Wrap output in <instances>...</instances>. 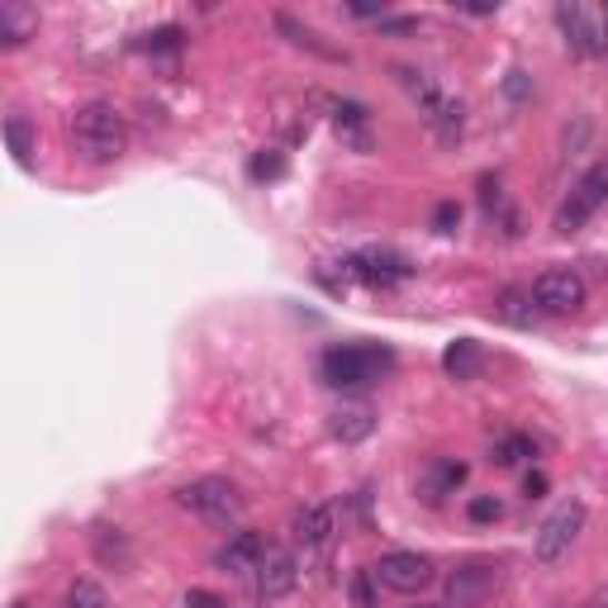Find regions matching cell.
<instances>
[{"label":"cell","instance_id":"1","mask_svg":"<svg viewBox=\"0 0 608 608\" xmlns=\"http://www.w3.org/2000/svg\"><path fill=\"white\" fill-rule=\"evenodd\" d=\"M318 371H324V385H333V391H362V385H376L381 376H391L395 352L381 343H333Z\"/></svg>","mask_w":608,"mask_h":608},{"label":"cell","instance_id":"2","mask_svg":"<svg viewBox=\"0 0 608 608\" xmlns=\"http://www.w3.org/2000/svg\"><path fill=\"white\" fill-rule=\"evenodd\" d=\"M72 143L87 162H120L129 148V124L114 105H81L72 114Z\"/></svg>","mask_w":608,"mask_h":608},{"label":"cell","instance_id":"3","mask_svg":"<svg viewBox=\"0 0 608 608\" xmlns=\"http://www.w3.org/2000/svg\"><path fill=\"white\" fill-rule=\"evenodd\" d=\"M176 504H181V509H191L195 518H205L210 528H229V523H239L243 509H247L239 489H233L229 480H219V476H200L191 485H181Z\"/></svg>","mask_w":608,"mask_h":608},{"label":"cell","instance_id":"4","mask_svg":"<svg viewBox=\"0 0 608 608\" xmlns=\"http://www.w3.org/2000/svg\"><path fill=\"white\" fill-rule=\"evenodd\" d=\"M585 504L580 499H561L556 509L543 518V528L533 533V556L543 566H556V561H566L570 547H576V537L585 533Z\"/></svg>","mask_w":608,"mask_h":608},{"label":"cell","instance_id":"5","mask_svg":"<svg viewBox=\"0 0 608 608\" xmlns=\"http://www.w3.org/2000/svg\"><path fill=\"white\" fill-rule=\"evenodd\" d=\"M556 24H561L570 53L580 58H608V14L585 0H561L556 6Z\"/></svg>","mask_w":608,"mask_h":608},{"label":"cell","instance_id":"6","mask_svg":"<svg viewBox=\"0 0 608 608\" xmlns=\"http://www.w3.org/2000/svg\"><path fill=\"white\" fill-rule=\"evenodd\" d=\"M343 266V285L347 281H362V285H399V281H409L414 276V266H409V257H399V252H391V247H366V252H357V257H347V262H337Z\"/></svg>","mask_w":608,"mask_h":608},{"label":"cell","instance_id":"7","mask_svg":"<svg viewBox=\"0 0 608 608\" xmlns=\"http://www.w3.org/2000/svg\"><path fill=\"white\" fill-rule=\"evenodd\" d=\"M585 276L570 272V266H551V272H543L533 281V304L543 314H576L585 304Z\"/></svg>","mask_w":608,"mask_h":608},{"label":"cell","instance_id":"8","mask_svg":"<svg viewBox=\"0 0 608 608\" xmlns=\"http://www.w3.org/2000/svg\"><path fill=\"white\" fill-rule=\"evenodd\" d=\"M604 200H608V166H589V172L576 181L570 200L556 210V233H580Z\"/></svg>","mask_w":608,"mask_h":608},{"label":"cell","instance_id":"9","mask_svg":"<svg viewBox=\"0 0 608 608\" xmlns=\"http://www.w3.org/2000/svg\"><path fill=\"white\" fill-rule=\"evenodd\" d=\"M371 576H376L385 589H395V595H418L428 580H433V561L418 551H385L376 566H371Z\"/></svg>","mask_w":608,"mask_h":608},{"label":"cell","instance_id":"10","mask_svg":"<svg viewBox=\"0 0 608 608\" xmlns=\"http://www.w3.org/2000/svg\"><path fill=\"white\" fill-rule=\"evenodd\" d=\"M499 585V566L489 561H466L447 576V608H480Z\"/></svg>","mask_w":608,"mask_h":608},{"label":"cell","instance_id":"11","mask_svg":"<svg viewBox=\"0 0 608 608\" xmlns=\"http://www.w3.org/2000/svg\"><path fill=\"white\" fill-rule=\"evenodd\" d=\"M266 547H272V543H266L262 533H233L229 543L214 551V566L224 570V576H257Z\"/></svg>","mask_w":608,"mask_h":608},{"label":"cell","instance_id":"12","mask_svg":"<svg viewBox=\"0 0 608 608\" xmlns=\"http://www.w3.org/2000/svg\"><path fill=\"white\" fill-rule=\"evenodd\" d=\"M257 595L262 599H281V595H291L295 580H300V566H295V556L285 551V547H266L262 556V566H257Z\"/></svg>","mask_w":608,"mask_h":608},{"label":"cell","instance_id":"13","mask_svg":"<svg viewBox=\"0 0 608 608\" xmlns=\"http://www.w3.org/2000/svg\"><path fill=\"white\" fill-rule=\"evenodd\" d=\"M328 433L337 437V443H366L371 433H376V409H371L366 399H343L337 409L328 414Z\"/></svg>","mask_w":608,"mask_h":608},{"label":"cell","instance_id":"14","mask_svg":"<svg viewBox=\"0 0 608 608\" xmlns=\"http://www.w3.org/2000/svg\"><path fill=\"white\" fill-rule=\"evenodd\" d=\"M291 537L300 547H324L333 537V509H328V504H304V509H295Z\"/></svg>","mask_w":608,"mask_h":608},{"label":"cell","instance_id":"15","mask_svg":"<svg viewBox=\"0 0 608 608\" xmlns=\"http://www.w3.org/2000/svg\"><path fill=\"white\" fill-rule=\"evenodd\" d=\"M333 129H337V139L343 143H352L357 152H371V114H366V105H357V100H337Z\"/></svg>","mask_w":608,"mask_h":608},{"label":"cell","instance_id":"16","mask_svg":"<svg viewBox=\"0 0 608 608\" xmlns=\"http://www.w3.org/2000/svg\"><path fill=\"white\" fill-rule=\"evenodd\" d=\"M33 29H39V10L24 6V0H0V43L20 48L33 39Z\"/></svg>","mask_w":608,"mask_h":608},{"label":"cell","instance_id":"17","mask_svg":"<svg viewBox=\"0 0 608 608\" xmlns=\"http://www.w3.org/2000/svg\"><path fill=\"white\" fill-rule=\"evenodd\" d=\"M443 371H447L452 381H476L480 371H485V352H480L476 337H456V343H447Z\"/></svg>","mask_w":608,"mask_h":608},{"label":"cell","instance_id":"18","mask_svg":"<svg viewBox=\"0 0 608 608\" xmlns=\"http://www.w3.org/2000/svg\"><path fill=\"white\" fill-rule=\"evenodd\" d=\"M91 547H95V556L105 566H114V570L129 566V537L120 528H110V523H95V528H91Z\"/></svg>","mask_w":608,"mask_h":608},{"label":"cell","instance_id":"19","mask_svg":"<svg viewBox=\"0 0 608 608\" xmlns=\"http://www.w3.org/2000/svg\"><path fill=\"white\" fill-rule=\"evenodd\" d=\"M462 480H466V462H433V476L424 480V499L437 504L443 495H452Z\"/></svg>","mask_w":608,"mask_h":608},{"label":"cell","instance_id":"20","mask_svg":"<svg viewBox=\"0 0 608 608\" xmlns=\"http://www.w3.org/2000/svg\"><path fill=\"white\" fill-rule=\"evenodd\" d=\"M247 176L257 181V185H266V181H281V176H285V152H281V148H262V152H252Z\"/></svg>","mask_w":608,"mask_h":608},{"label":"cell","instance_id":"21","mask_svg":"<svg viewBox=\"0 0 608 608\" xmlns=\"http://www.w3.org/2000/svg\"><path fill=\"white\" fill-rule=\"evenodd\" d=\"M499 318H509V324H533V291H518V285H509V291L499 295Z\"/></svg>","mask_w":608,"mask_h":608},{"label":"cell","instance_id":"22","mask_svg":"<svg viewBox=\"0 0 608 608\" xmlns=\"http://www.w3.org/2000/svg\"><path fill=\"white\" fill-rule=\"evenodd\" d=\"M6 143L14 152V162L29 166V158H33V129H29L24 114H10V120H6Z\"/></svg>","mask_w":608,"mask_h":608},{"label":"cell","instance_id":"23","mask_svg":"<svg viewBox=\"0 0 608 608\" xmlns=\"http://www.w3.org/2000/svg\"><path fill=\"white\" fill-rule=\"evenodd\" d=\"M523 456H533V437L509 433V437H499V443H495V452H489V462H495V466H518Z\"/></svg>","mask_w":608,"mask_h":608},{"label":"cell","instance_id":"24","mask_svg":"<svg viewBox=\"0 0 608 608\" xmlns=\"http://www.w3.org/2000/svg\"><path fill=\"white\" fill-rule=\"evenodd\" d=\"M276 29H281V33H291V43H300V48H310V53L333 58V62H337L333 48H324V43H318V33H314V29H304V24H295L291 14H276Z\"/></svg>","mask_w":608,"mask_h":608},{"label":"cell","instance_id":"25","mask_svg":"<svg viewBox=\"0 0 608 608\" xmlns=\"http://www.w3.org/2000/svg\"><path fill=\"white\" fill-rule=\"evenodd\" d=\"M67 608H110L105 589L91 585V580H77L72 589H67Z\"/></svg>","mask_w":608,"mask_h":608},{"label":"cell","instance_id":"26","mask_svg":"<svg viewBox=\"0 0 608 608\" xmlns=\"http://www.w3.org/2000/svg\"><path fill=\"white\" fill-rule=\"evenodd\" d=\"M466 514H470V523H499L504 518V504L495 495H476V499L466 504Z\"/></svg>","mask_w":608,"mask_h":608},{"label":"cell","instance_id":"27","mask_svg":"<svg viewBox=\"0 0 608 608\" xmlns=\"http://www.w3.org/2000/svg\"><path fill=\"white\" fill-rule=\"evenodd\" d=\"M456 224H462V210H456V200H443V205L433 210V229L437 233H456Z\"/></svg>","mask_w":608,"mask_h":608},{"label":"cell","instance_id":"28","mask_svg":"<svg viewBox=\"0 0 608 608\" xmlns=\"http://www.w3.org/2000/svg\"><path fill=\"white\" fill-rule=\"evenodd\" d=\"M371 570H357V576H352V604L357 608H376V595H371Z\"/></svg>","mask_w":608,"mask_h":608},{"label":"cell","instance_id":"29","mask_svg":"<svg viewBox=\"0 0 608 608\" xmlns=\"http://www.w3.org/2000/svg\"><path fill=\"white\" fill-rule=\"evenodd\" d=\"M181 608H229L224 599L214 595V589H185V599H181Z\"/></svg>","mask_w":608,"mask_h":608},{"label":"cell","instance_id":"30","mask_svg":"<svg viewBox=\"0 0 608 608\" xmlns=\"http://www.w3.org/2000/svg\"><path fill=\"white\" fill-rule=\"evenodd\" d=\"M523 495H528V499H543V495H547V476H543V470H528V480H523Z\"/></svg>","mask_w":608,"mask_h":608},{"label":"cell","instance_id":"31","mask_svg":"<svg viewBox=\"0 0 608 608\" xmlns=\"http://www.w3.org/2000/svg\"><path fill=\"white\" fill-rule=\"evenodd\" d=\"M504 91H509L514 100L528 95V72H509V81H504Z\"/></svg>","mask_w":608,"mask_h":608},{"label":"cell","instance_id":"32","mask_svg":"<svg viewBox=\"0 0 608 608\" xmlns=\"http://www.w3.org/2000/svg\"><path fill=\"white\" fill-rule=\"evenodd\" d=\"M580 608H608V589H599V595L589 599V604H580Z\"/></svg>","mask_w":608,"mask_h":608},{"label":"cell","instance_id":"33","mask_svg":"<svg viewBox=\"0 0 608 608\" xmlns=\"http://www.w3.org/2000/svg\"><path fill=\"white\" fill-rule=\"evenodd\" d=\"M414 608H447V604H414Z\"/></svg>","mask_w":608,"mask_h":608},{"label":"cell","instance_id":"34","mask_svg":"<svg viewBox=\"0 0 608 608\" xmlns=\"http://www.w3.org/2000/svg\"><path fill=\"white\" fill-rule=\"evenodd\" d=\"M14 608H29V604H14Z\"/></svg>","mask_w":608,"mask_h":608}]
</instances>
